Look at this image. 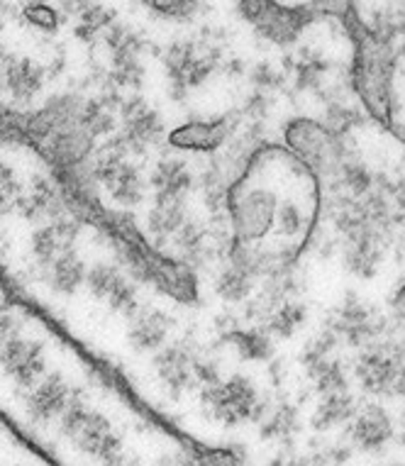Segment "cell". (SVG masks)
Wrapping results in <instances>:
<instances>
[{
  "mask_svg": "<svg viewBox=\"0 0 405 466\" xmlns=\"http://www.w3.org/2000/svg\"><path fill=\"white\" fill-rule=\"evenodd\" d=\"M342 25L349 32L354 45L352 86L369 115L383 127H393V78H396V52L390 39L379 37L364 20L359 10L344 13Z\"/></svg>",
  "mask_w": 405,
  "mask_h": 466,
  "instance_id": "6da1fadb",
  "label": "cell"
},
{
  "mask_svg": "<svg viewBox=\"0 0 405 466\" xmlns=\"http://www.w3.org/2000/svg\"><path fill=\"white\" fill-rule=\"evenodd\" d=\"M310 376L315 379V386L320 390L322 396L325 393H339V390H349V383H347V374H344V367L337 360H320L308 367Z\"/></svg>",
  "mask_w": 405,
  "mask_h": 466,
  "instance_id": "f546056e",
  "label": "cell"
},
{
  "mask_svg": "<svg viewBox=\"0 0 405 466\" xmlns=\"http://www.w3.org/2000/svg\"><path fill=\"white\" fill-rule=\"evenodd\" d=\"M357 415V405L349 390H339V393H325L322 400L318 403L313 413V430L325 432V430H335L339 425H347Z\"/></svg>",
  "mask_w": 405,
  "mask_h": 466,
  "instance_id": "7402d4cb",
  "label": "cell"
},
{
  "mask_svg": "<svg viewBox=\"0 0 405 466\" xmlns=\"http://www.w3.org/2000/svg\"><path fill=\"white\" fill-rule=\"evenodd\" d=\"M110 76L117 86L123 88H137L145 78V66L139 62V56H125V59H113V71Z\"/></svg>",
  "mask_w": 405,
  "mask_h": 466,
  "instance_id": "74e56055",
  "label": "cell"
},
{
  "mask_svg": "<svg viewBox=\"0 0 405 466\" xmlns=\"http://www.w3.org/2000/svg\"><path fill=\"white\" fill-rule=\"evenodd\" d=\"M254 81H257L259 86H276L278 84V76H276L274 71L268 69L267 64H264V66H259V69L254 71Z\"/></svg>",
  "mask_w": 405,
  "mask_h": 466,
  "instance_id": "7dc6e473",
  "label": "cell"
},
{
  "mask_svg": "<svg viewBox=\"0 0 405 466\" xmlns=\"http://www.w3.org/2000/svg\"><path fill=\"white\" fill-rule=\"evenodd\" d=\"M332 178L337 181L339 188L349 193L352 198H361V196H369L374 191L376 177L367 168V164L361 159H357L354 154H344V159L339 161V167L335 168Z\"/></svg>",
  "mask_w": 405,
  "mask_h": 466,
  "instance_id": "cb8c5ba5",
  "label": "cell"
},
{
  "mask_svg": "<svg viewBox=\"0 0 405 466\" xmlns=\"http://www.w3.org/2000/svg\"><path fill=\"white\" fill-rule=\"evenodd\" d=\"M78 125L86 132H91L93 137L113 132L115 117L113 110H110V103L106 98H86L84 106H81V113H78Z\"/></svg>",
  "mask_w": 405,
  "mask_h": 466,
  "instance_id": "f1b7e54d",
  "label": "cell"
},
{
  "mask_svg": "<svg viewBox=\"0 0 405 466\" xmlns=\"http://www.w3.org/2000/svg\"><path fill=\"white\" fill-rule=\"evenodd\" d=\"M84 98L71 96V93H62V96H54L45 103V106L35 110L27 117V132L35 135L37 139L52 137L54 132L71 127L78 123V113H81Z\"/></svg>",
  "mask_w": 405,
  "mask_h": 466,
  "instance_id": "7c38bea8",
  "label": "cell"
},
{
  "mask_svg": "<svg viewBox=\"0 0 405 466\" xmlns=\"http://www.w3.org/2000/svg\"><path fill=\"white\" fill-rule=\"evenodd\" d=\"M303 225H306V215H303L300 206H296L293 200H283V203H278L274 228L281 238H299L300 232H303Z\"/></svg>",
  "mask_w": 405,
  "mask_h": 466,
  "instance_id": "1f68e13d",
  "label": "cell"
},
{
  "mask_svg": "<svg viewBox=\"0 0 405 466\" xmlns=\"http://www.w3.org/2000/svg\"><path fill=\"white\" fill-rule=\"evenodd\" d=\"M20 181L15 178V171L0 161V215H5L10 210V206L20 198Z\"/></svg>",
  "mask_w": 405,
  "mask_h": 466,
  "instance_id": "60d3db41",
  "label": "cell"
},
{
  "mask_svg": "<svg viewBox=\"0 0 405 466\" xmlns=\"http://www.w3.org/2000/svg\"><path fill=\"white\" fill-rule=\"evenodd\" d=\"M110 310L115 313H123V315H135L139 310V296H137V289H135V283L125 276L123 281L117 283L113 289V293L107 296L106 300Z\"/></svg>",
  "mask_w": 405,
  "mask_h": 466,
  "instance_id": "d590c367",
  "label": "cell"
},
{
  "mask_svg": "<svg viewBox=\"0 0 405 466\" xmlns=\"http://www.w3.org/2000/svg\"><path fill=\"white\" fill-rule=\"evenodd\" d=\"M283 142L293 157L306 164L313 174L332 177L347 154L344 139L329 130L325 123L310 117H293L283 125Z\"/></svg>",
  "mask_w": 405,
  "mask_h": 466,
  "instance_id": "277c9868",
  "label": "cell"
},
{
  "mask_svg": "<svg viewBox=\"0 0 405 466\" xmlns=\"http://www.w3.org/2000/svg\"><path fill=\"white\" fill-rule=\"evenodd\" d=\"M200 403L206 408V413L225 428L259 422L268 410L267 403L259 398L257 386L242 374L206 386L200 390Z\"/></svg>",
  "mask_w": 405,
  "mask_h": 466,
  "instance_id": "5b68a950",
  "label": "cell"
},
{
  "mask_svg": "<svg viewBox=\"0 0 405 466\" xmlns=\"http://www.w3.org/2000/svg\"><path fill=\"white\" fill-rule=\"evenodd\" d=\"M225 342L232 344L242 360L249 361H267L274 352L271 347V335L267 329H229Z\"/></svg>",
  "mask_w": 405,
  "mask_h": 466,
  "instance_id": "d4e9b609",
  "label": "cell"
},
{
  "mask_svg": "<svg viewBox=\"0 0 405 466\" xmlns=\"http://www.w3.org/2000/svg\"><path fill=\"white\" fill-rule=\"evenodd\" d=\"M296 413L293 408L283 405V408H276V410H267V415L261 418V435L264 437H286L296 432Z\"/></svg>",
  "mask_w": 405,
  "mask_h": 466,
  "instance_id": "e575fe53",
  "label": "cell"
},
{
  "mask_svg": "<svg viewBox=\"0 0 405 466\" xmlns=\"http://www.w3.org/2000/svg\"><path fill=\"white\" fill-rule=\"evenodd\" d=\"M396 132V137H400V142H405V125H398V127H390Z\"/></svg>",
  "mask_w": 405,
  "mask_h": 466,
  "instance_id": "f907efd6",
  "label": "cell"
},
{
  "mask_svg": "<svg viewBox=\"0 0 405 466\" xmlns=\"http://www.w3.org/2000/svg\"><path fill=\"white\" fill-rule=\"evenodd\" d=\"M403 442H405V430H403Z\"/></svg>",
  "mask_w": 405,
  "mask_h": 466,
  "instance_id": "db71d44e",
  "label": "cell"
},
{
  "mask_svg": "<svg viewBox=\"0 0 405 466\" xmlns=\"http://www.w3.org/2000/svg\"><path fill=\"white\" fill-rule=\"evenodd\" d=\"M45 69L30 56H8L3 64V86L13 100L30 103L45 88Z\"/></svg>",
  "mask_w": 405,
  "mask_h": 466,
  "instance_id": "e0dca14e",
  "label": "cell"
},
{
  "mask_svg": "<svg viewBox=\"0 0 405 466\" xmlns=\"http://www.w3.org/2000/svg\"><path fill=\"white\" fill-rule=\"evenodd\" d=\"M308 310L303 303H296V300H283L281 306L276 308L274 313L267 318V332L274 337H293V332L306 322Z\"/></svg>",
  "mask_w": 405,
  "mask_h": 466,
  "instance_id": "4316f807",
  "label": "cell"
},
{
  "mask_svg": "<svg viewBox=\"0 0 405 466\" xmlns=\"http://www.w3.org/2000/svg\"><path fill=\"white\" fill-rule=\"evenodd\" d=\"M267 466H286V461H283V459H274V461H268Z\"/></svg>",
  "mask_w": 405,
  "mask_h": 466,
  "instance_id": "816d5d0a",
  "label": "cell"
},
{
  "mask_svg": "<svg viewBox=\"0 0 405 466\" xmlns=\"http://www.w3.org/2000/svg\"><path fill=\"white\" fill-rule=\"evenodd\" d=\"M389 466H403V464H389Z\"/></svg>",
  "mask_w": 405,
  "mask_h": 466,
  "instance_id": "f5cc1de1",
  "label": "cell"
},
{
  "mask_svg": "<svg viewBox=\"0 0 405 466\" xmlns=\"http://www.w3.org/2000/svg\"><path fill=\"white\" fill-rule=\"evenodd\" d=\"M71 386L62 374L42 376L27 393V415L35 422H52L62 418L71 400Z\"/></svg>",
  "mask_w": 405,
  "mask_h": 466,
  "instance_id": "8fae6325",
  "label": "cell"
},
{
  "mask_svg": "<svg viewBox=\"0 0 405 466\" xmlns=\"http://www.w3.org/2000/svg\"><path fill=\"white\" fill-rule=\"evenodd\" d=\"M278 198L261 186H247L239 178L228 191V220L232 238L247 245H257L274 229Z\"/></svg>",
  "mask_w": 405,
  "mask_h": 466,
  "instance_id": "7a4b0ae2",
  "label": "cell"
},
{
  "mask_svg": "<svg viewBox=\"0 0 405 466\" xmlns=\"http://www.w3.org/2000/svg\"><path fill=\"white\" fill-rule=\"evenodd\" d=\"M390 310L398 320L405 322V276L396 283V289L390 293Z\"/></svg>",
  "mask_w": 405,
  "mask_h": 466,
  "instance_id": "ee69618b",
  "label": "cell"
},
{
  "mask_svg": "<svg viewBox=\"0 0 405 466\" xmlns=\"http://www.w3.org/2000/svg\"><path fill=\"white\" fill-rule=\"evenodd\" d=\"M127 147L120 137L107 139L106 147L100 149L91 167V177L98 181L115 203L132 208L145 198V178L135 164L127 161Z\"/></svg>",
  "mask_w": 405,
  "mask_h": 466,
  "instance_id": "52a82bcc",
  "label": "cell"
},
{
  "mask_svg": "<svg viewBox=\"0 0 405 466\" xmlns=\"http://www.w3.org/2000/svg\"><path fill=\"white\" fill-rule=\"evenodd\" d=\"M42 279L54 293H59V296H74L81 286L86 283V264L84 259L78 257L74 249L69 252L59 254L56 259H52L49 264L42 267Z\"/></svg>",
  "mask_w": 405,
  "mask_h": 466,
  "instance_id": "ffe728a7",
  "label": "cell"
},
{
  "mask_svg": "<svg viewBox=\"0 0 405 466\" xmlns=\"http://www.w3.org/2000/svg\"><path fill=\"white\" fill-rule=\"evenodd\" d=\"M254 283H257V279L252 274L228 264V268H222L218 281H215V293L228 303H242L252 296Z\"/></svg>",
  "mask_w": 405,
  "mask_h": 466,
  "instance_id": "484cf974",
  "label": "cell"
},
{
  "mask_svg": "<svg viewBox=\"0 0 405 466\" xmlns=\"http://www.w3.org/2000/svg\"><path fill=\"white\" fill-rule=\"evenodd\" d=\"M115 20V13L106 5H100L96 3L91 10H86L84 15L78 17V25H76V35L81 39H93L96 35L100 32H106Z\"/></svg>",
  "mask_w": 405,
  "mask_h": 466,
  "instance_id": "836d02e7",
  "label": "cell"
},
{
  "mask_svg": "<svg viewBox=\"0 0 405 466\" xmlns=\"http://www.w3.org/2000/svg\"><path fill=\"white\" fill-rule=\"evenodd\" d=\"M198 466H242L245 464V450L242 447H213L196 454Z\"/></svg>",
  "mask_w": 405,
  "mask_h": 466,
  "instance_id": "ab89813d",
  "label": "cell"
},
{
  "mask_svg": "<svg viewBox=\"0 0 405 466\" xmlns=\"http://www.w3.org/2000/svg\"><path fill=\"white\" fill-rule=\"evenodd\" d=\"M147 8L171 20H191L198 13V0H142Z\"/></svg>",
  "mask_w": 405,
  "mask_h": 466,
  "instance_id": "8d00e7d4",
  "label": "cell"
},
{
  "mask_svg": "<svg viewBox=\"0 0 405 466\" xmlns=\"http://www.w3.org/2000/svg\"><path fill=\"white\" fill-rule=\"evenodd\" d=\"M106 466H139L135 464V461H125V459H110V461H106Z\"/></svg>",
  "mask_w": 405,
  "mask_h": 466,
  "instance_id": "681fc988",
  "label": "cell"
},
{
  "mask_svg": "<svg viewBox=\"0 0 405 466\" xmlns=\"http://www.w3.org/2000/svg\"><path fill=\"white\" fill-rule=\"evenodd\" d=\"M238 13L261 39L291 46L318 20L310 5H286L278 0H238Z\"/></svg>",
  "mask_w": 405,
  "mask_h": 466,
  "instance_id": "3957f363",
  "label": "cell"
},
{
  "mask_svg": "<svg viewBox=\"0 0 405 466\" xmlns=\"http://www.w3.org/2000/svg\"><path fill=\"white\" fill-rule=\"evenodd\" d=\"M168 329H171V318L167 313L157 308H139L132 315L127 342L135 352H159L167 342Z\"/></svg>",
  "mask_w": 405,
  "mask_h": 466,
  "instance_id": "ac0fdd59",
  "label": "cell"
},
{
  "mask_svg": "<svg viewBox=\"0 0 405 466\" xmlns=\"http://www.w3.org/2000/svg\"><path fill=\"white\" fill-rule=\"evenodd\" d=\"M45 142L49 159L62 171H76L78 167H84L86 159L91 157L93 147H96V137L78 123L54 132L52 137H46Z\"/></svg>",
  "mask_w": 405,
  "mask_h": 466,
  "instance_id": "4fadbf2b",
  "label": "cell"
},
{
  "mask_svg": "<svg viewBox=\"0 0 405 466\" xmlns=\"http://www.w3.org/2000/svg\"><path fill=\"white\" fill-rule=\"evenodd\" d=\"M23 17L32 27H37V30L46 32V35H54V32L59 30V25H62L59 13L49 3H45V0H30L23 8Z\"/></svg>",
  "mask_w": 405,
  "mask_h": 466,
  "instance_id": "d6a6232c",
  "label": "cell"
},
{
  "mask_svg": "<svg viewBox=\"0 0 405 466\" xmlns=\"http://www.w3.org/2000/svg\"><path fill=\"white\" fill-rule=\"evenodd\" d=\"M186 220V200H154V208L147 215V232L161 242L174 238Z\"/></svg>",
  "mask_w": 405,
  "mask_h": 466,
  "instance_id": "603a6c76",
  "label": "cell"
},
{
  "mask_svg": "<svg viewBox=\"0 0 405 466\" xmlns=\"http://www.w3.org/2000/svg\"><path fill=\"white\" fill-rule=\"evenodd\" d=\"M193 361H196V354L188 344L177 342L168 344V347H161L157 357H154V369H157V376L159 381L167 386L174 396H178L181 390L191 389L196 379H193Z\"/></svg>",
  "mask_w": 405,
  "mask_h": 466,
  "instance_id": "9a60e30c",
  "label": "cell"
},
{
  "mask_svg": "<svg viewBox=\"0 0 405 466\" xmlns=\"http://www.w3.org/2000/svg\"><path fill=\"white\" fill-rule=\"evenodd\" d=\"M154 200H186L193 188V174L184 159L167 157L157 164L152 174Z\"/></svg>",
  "mask_w": 405,
  "mask_h": 466,
  "instance_id": "d6986e66",
  "label": "cell"
},
{
  "mask_svg": "<svg viewBox=\"0 0 405 466\" xmlns=\"http://www.w3.org/2000/svg\"><path fill=\"white\" fill-rule=\"evenodd\" d=\"M78 238V225L66 215H56L52 220L42 225V228L32 235L30 247L35 259L39 261V267H45L52 259H56L59 254L74 249V242Z\"/></svg>",
  "mask_w": 405,
  "mask_h": 466,
  "instance_id": "2e32d148",
  "label": "cell"
},
{
  "mask_svg": "<svg viewBox=\"0 0 405 466\" xmlns=\"http://www.w3.org/2000/svg\"><path fill=\"white\" fill-rule=\"evenodd\" d=\"M157 466H198V461L191 454H171V457L161 459Z\"/></svg>",
  "mask_w": 405,
  "mask_h": 466,
  "instance_id": "bcb514c9",
  "label": "cell"
},
{
  "mask_svg": "<svg viewBox=\"0 0 405 466\" xmlns=\"http://www.w3.org/2000/svg\"><path fill=\"white\" fill-rule=\"evenodd\" d=\"M193 379H196V383H200L203 389L206 386H213V383L220 381V367L215 364L213 360H198L196 357V361H193Z\"/></svg>",
  "mask_w": 405,
  "mask_h": 466,
  "instance_id": "b9f144b4",
  "label": "cell"
},
{
  "mask_svg": "<svg viewBox=\"0 0 405 466\" xmlns=\"http://www.w3.org/2000/svg\"><path fill=\"white\" fill-rule=\"evenodd\" d=\"M238 130V120L232 115H220L215 120H191L168 132V145L178 152L213 154L228 145L232 132Z\"/></svg>",
  "mask_w": 405,
  "mask_h": 466,
  "instance_id": "9c48e42d",
  "label": "cell"
},
{
  "mask_svg": "<svg viewBox=\"0 0 405 466\" xmlns=\"http://www.w3.org/2000/svg\"><path fill=\"white\" fill-rule=\"evenodd\" d=\"M0 367L20 389H32L46 371L45 347L15 332L0 342Z\"/></svg>",
  "mask_w": 405,
  "mask_h": 466,
  "instance_id": "ba28073f",
  "label": "cell"
},
{
  "mask_svg": "<svg viewBox=\"0 0 405 466\" xmlns=\"http://www.w3.org/2000/svg\"><path fill=\"white\" fill-rule=\"evenodd\" d=\"M15 332H17L15 320H13L10 315L0 313V342H3V339H8L10 335H15Z\"/></svg>",
  "mask_w": 405,
  "mask_h": 466,
  "instance_id": "c3c4849f",
  "label": "cell"
},
{
  "mask_svg": "<svg viewBox=\"0 0 405 466\" xmlns=\"http://www.w3.org/2000/svg\"><path fill=\"white\" fill-rule=\"evenodd\" d=\"M325 125H328L335 135L344 137L347 132L354 130L357 125H361V115L357 113L354 107L344 106L342 100H339V103H332V106L328 107V123Z\"/></svg>",
  "mask_w": 405,
  "mask_h": 466,
  "instance_id": "f35d334b",
  "label": "cell"
},
{
  "mask_svg": "<svg viewBox=\"0 0 405 466\" xmlns=\"http://www.w3.org/2000/svg\"><path fill=\"white\" fill-rule=\"evenodd\" d=\"M354 0H313L310 8L315 10L318 17H339L342 20L344 13L352 8Z\"/></svg>",
  "mask_w": 405,
  "mask_h": 466,
  "instance_id": "7bdbcfd3",
  "label": "cell"
},
{
  "mask_svg": "<svg viewBox=\"0 0 405 466\" xmlns=\"http://www.w3.org/2000/svg\"><path fill=\"white\" fill-rule=\"evenodd\" d=\"M120 113H123V130L117 137L130 154H145L149 147L164 137V125H161L159 115L154 113L142 98L125 100Z\"/></svg>",
  "mask_w": 405,
  "mask_h": 466,
  "instance_id": "30bf717a",
  "label": "cell"
},
{
  "mask_svg": "<svg viewBox=\"0 0 405 466\" xmlns=\"http://www.w3.org/2000/svg\"><path fill=\"white\" fill-rule=\"evenodd\" d=\"M349 437L357 450L381 451L393 440V420L381 405H367L349 420Z\"/></svg>",
  "mask_w": 405,
  "mask_h": 466,
  "instance_id": "5bb4252c",
  "label": "cell"
},
{
  "mask_svg": "<svg viewBox=\"0 0 405 466\" xmlns=\"http://www.w3.org/2000/svg\"><path fill=\"white\" fill-rule=\"evenodd\" d=\"M381 238L383 235H361V238L347 239L344 249V267L349 268L354 276L371 279L376 268L381 267Z\"/></svg>",
  "mask_w": 405,
  "mask_h": 466,
  "instance_id": "44dd1931",
  "label": "cell"
},
{
  "mask_svg": "<svg viewBox=\"0 0 405 466\" xmlns=\"http://www.w3.org/2000/svg\"><path fill=\"white\" fill-rule=\"evenodd\" d=\"M125 274L113 264H96L86 271V286L91 290L93 299L107 300V296L113 293L117 283L123 281Z\"/></svg>",
  "mask_w": 405,
  "mask_h": 466,
  "instance_id": "4dcf8cb0",
  "label": "cell"
},
{
  "mask_svg": "<svg viewBox=\"0 0 405 466\" xmlns=\"http://www.w3.org/2000/svg\"><path fill=\"white\" fill-rule=\"evenodd\" d=\"M96 3H98V0H59V5H62L64 13L71 17H76V20L84 15L86 10H91Z\"/></svg>",
  "mask_w": 405,
  "mask_h": 466,
  "instance_id": "f6af8a7d",
  "label": "cell"
},
{
  "mask_svg": "<svg viewBox=\"0 0 405 466\" xmlns=\"http://www.w3.org/2000/svg\"><path fill=\"white\" fill-rule=\"evenodd\" d=\"M59 428H62V435L69 437L88 457L110 461L120 457L123 451V437L117 435L113 422L98 410H91L81 396H71L66 410L59 418Z\"/></svg>",
  "mask_w": 405,
  "mask_h": 466,
  "instance_id": "8992f818",
  "label": "cell"
},
{
  "mask_svg": "<svg viewBox=\"0 0 405 466\" xmlns=\"http://www.w3.org/2000/svg\"><path fill=\"white\" fill-rule=\"evenodd\" d=\"M206 228L200 225L198 220H186L181 225L177 235H174V247L177 252L181 254V261L191 267L193 261L203 259V252H206Z\"/></svg>",
  "mask_w": 405,
  "mask_h": 466,
  "instance_id": "83f0119b",
  "label": "cell"
}]
</instances>
